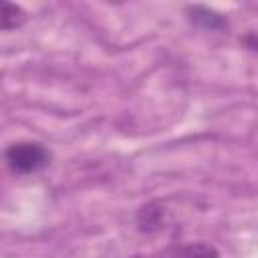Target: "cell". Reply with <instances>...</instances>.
<instances>
[{
  "label": "cell",
  "mask_w": 258,
  "mask_h": 258,
  "mask_svg": "<svg viewBox=\"0 0 258 258\" xmlns=\"http://www.w3.org/2000/svg\"><path fill=\"white\" fill-rule=\"evenodd\" d=\"M4 159L14 173L30 175L50 163V151L38 141H14L6 147Z\"/></svg>",
  "instance_id": "6da1fadb"
},
{
  "label": "cell",
  "mask_w": 258,
  "mask_h": 258,
  "mask_svg": "<svg viewBox=\"0 0 258 258\" xmlns=\"http://www.w3.org/2000/svg\"><path fill=\"white\" fill-rule=\"evenodd\" d=\"M185 14H187V20L191 24H196L198 28L202 30H210V32H222L226 30L230 24H228V18L220 12H216L214 8H208V6H202V4H194V6H187L185 8Z\"/></svg>",
  "instance_id": "7a4b0ae2"
},
{
  "label": "cell",
  "mask_w": 258,
  "mask_h": 258,
  "mask_svg": "<svg viewBox=\"0 0 258 258\" xmlns=\"http://www.w3.org/2000/svg\"><path fill=\"white\" fill-rule=\"evenodd\" d=\"M137 226L143 232H153L159 230L163 226V208L157 202L145 204L139 212H137Z\"/></svg>",
  "instance_id": "3957f363"
},
{
  "label": "cell",
  "mask_w": 258,
  "mask_h": 258,
  "mask_svg": "<svg viewBox=\"0 0 258 258\" xmlns=\"http://www.w3.org/2000/svg\"><path fill=\"white\" fill-rule=\"evenodd\" d=\"M171 258H220V252L208 242H189L177 246L171 252Z\"/></svg>",
  "instance_id": "277c9868"
},
{
  "label": "cell",
  "mask_w": 258,
  "mask_h": 258,
  "mask_svg": "<svg viewBox=\"0 0 258 258\" xmlns=\"http://www.w3.org/2000/svg\"><path fill=\"white\" fill-rule=\"evenodd\" d=\"M26 12L18 6V4H12V2H2V16H0V22H2V30H14V28H20L24 22H26Z\"/></svg>",
  "instance_id": "5b68a950"
},
{
  "label": "cell",
  "mask_w": 258,
  "mask_h": 258,
  "mask_svg": "<svg viewBox=\"0 0 258 258\" xmlns=\"http://www.w3.org/2000/svg\"><path fill=\"white\" fill-rule=\"evenodd\" d=\"M240 42H242L248 50H252V52L258 54V32H248V34H244V36L240 38Z\"/></svg>",
  "instance_id": "8992f818"
},
{
  "label": "cell",
  "mask_w": 258,
  "mask_h": 258,
  "mask_svg": "<svg viewBox=\"0 0 258 258\" xmlns=\"http://www.w3.org/2000/svg\"><path fill=\"white\" fill-rule=\"evenodd\" d=\"M133 258H145V256H133Z\"/></svg>",
  "instance_id": "52a82bcc"
}]
</instances>
